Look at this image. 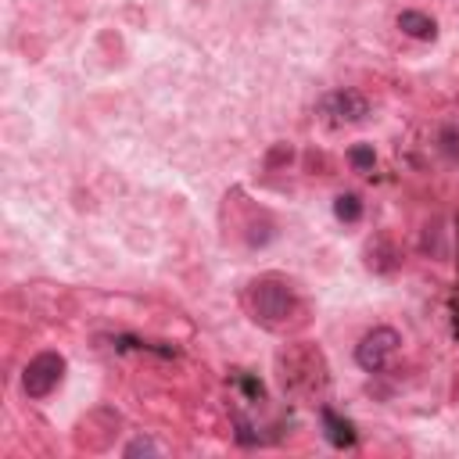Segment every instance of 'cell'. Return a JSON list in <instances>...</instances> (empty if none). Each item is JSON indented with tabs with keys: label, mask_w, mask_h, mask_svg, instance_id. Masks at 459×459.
Returning a JSON list of instances; mask_svg holds the SVG:
<instances>
[{
	"label": "cell",
	"mask_w": 459,
	"mask_h": 459,
	"mask_svg": "<svg viewBox=\"0 0 459 459\" xmlns=\"http://www.w3.org/2000/svg\"><path fill=\"white\" fill-rule=\"evenodd\" d=\"M247 305H251L255 323H262V326H269V330H280V326H287V319L294 316L298 298H294V290H290L287 280L262 276V280L251 283V290H247Z\"/></svg>",
	"instance_id": "obj_1"
},
{
	"label": "cell",
	"mask_w": 459,
	"mask_h": 459,
	"mask_svg": "<svg viewBox=\"0 0 459 459\" xmlns=\"http://www.w3.org/2000/svg\"><path fill=\"white\" fill-rule=\"evenodd\" d=\"M65 377V355L61 351H39L22 369V391L29 398H47Z\"/></svg>",
	"instance_id": "obj_2"
},
{
	"label": "cell",
	"mask_w": 459,
	"mask_h": 459,
	"mask_svg": "<svg viewBox=\"0 0 459 459\" xmlns=\"http://www.w3.org/2000/svg\"><path fill=\"white\" fill-rule=\"evenodd\" d=\"M398 344H402V337H398L394 326H373V330L355 344V362H359V369L380 373V369L387 366V359L398 351Z\"/></svg>",
	"instance_id": "obj_3"
},
{
	"label": "cell",
	"mask_w": 459,
	"mask_h": 459,
	"mask_svg": "<svg viewBox=\"0 0 459 459\" xmlns=\"http://www.w3.org/2000/svg\"><path fill=\"white\" fill-rule=\"evenodd\" d=\"M319 115H326L333 126H351V122H362L369 115V100L359 93V90H330L323 100H319Z\"/></svg>",
	"instance_id": "obj_4"
},
{
	"label": "cell",
	"mask_w": 459,
	"mask_h": 459,
	"mask_svg": "<svg viewBox=\"0 0 459 459\" xmlns=\"http://www.w3.org/2000/svg\"><path fill=\"white\" fill-rule=\"evenodd\" d=\"M283 362V359H280ZM326 373V366H323V359H319V351H312V348H305V366H298V351L283 362V387L287 391H305V394H312V391H319L323 387V377Z\"/></svg>",
	"instance_id": "obj_5"
},
{
	"label": "cell",
	"mask_w": 459,
	"mask_h": 459,
	"mask_svg": "<svg viewBox=\"0 0 459 459\" xmlns=\"http://www.w3.org/2000/svg\"><path fill=\"white\" fill-rule=\"evenodd\" d=\"M319 420H323V434H326V441H330L333 448H355L359 434H355L351 420L337 416L330 405H319Z\"/></svg>",
	"instance_id": "obj_6"
},
{
	"label": "cell",
	"mask_w": 459,
	"mask_h": 459,
	"mask_svg": "<svg viewBox=\"0 0 459 459\" xmlns=\"http://www.w3.org/2000/svg\"><path fill=\"white\" fill-rule=\"evenodd\" d=\"M398 29L405 36H412V39H434L437 36V22L430 14H423V11H402L398 14Z\"/></svg>",
	"instance_id": "obj_7"
},
{
	"label": "cell",
	"mask_w": 459,
	"mask_h": 459,
	"mask_svg": "<svg viewBox=\"0 0 459 459\" xmlns=\"http://www.w3.org/2000/svg\"><path fill=\"white\" fill-rule=\"evenodd\" d=\"M333 215H337L341 222H359V219H362V201H359V194H341V197L333 201Z\"/></svg>",
	"instance_id": "obj_8"
},
{
	"label": "cell",
	"mask_w": 459,
	"mask_h": 459,
	"mask_svg": "<svg viewBox=\"0 0 459 459\" xmlns=\"http://www.w3.org/2000/svg\"><path fill=\"white\" fill-rule=\"evenodd\" d=\"M348 161H351L355 172H373V165H377V151H373L369 143H355V147L348 151Z\"/></svg>",
	"instance_id": "obj_9"
},
{
	"label": "cell",
	"mask_w": 459,
	"mask_h": 459,
	"mask_svg": "<svg viewBox=\"0 0 459 459\" xmlns=\"http://www.w3.org/2000/svg\"><path fill=\"white\" fill-rule=\"evenodd\" d=\"M233 380L240 384V391H244V394H247L251 402H258V398L265 394V387H262V380H255L251 373H233Z\"/></svg>",
	"instance_id": "obj_10"
},
{
	"label": "cell",
	"mask_w": 459,
	"mask_h": 459,
	"mask_svg": "<svg viewBox=\"0 0 459 459\" xmlns=\"http://www.w3.org/2000/svg\"><path fill=\"white\" fill-rule=\"evenodd\" d=\"M140 452H143V455H154V452H158V445H154L151 437H136V441H129V445H126V455H140Z\"/></svg>",
	"instance_id": "obj_11"
}]
</instances>
